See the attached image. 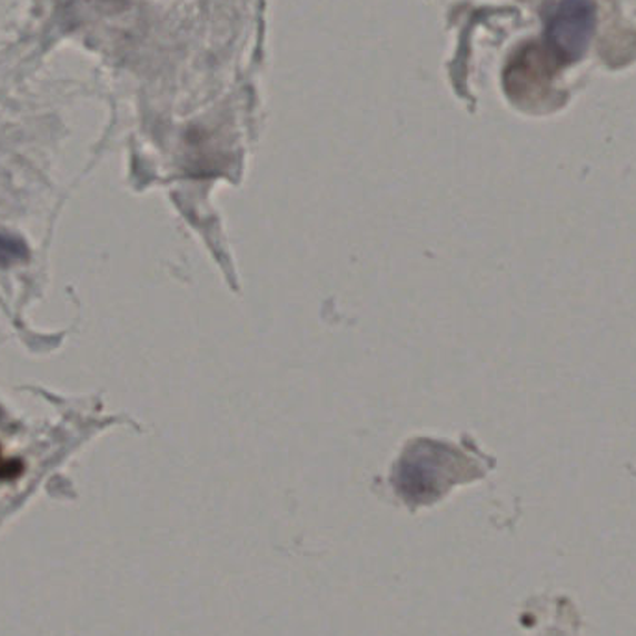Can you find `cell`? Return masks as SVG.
Returning <instances> with one entry per match:
<instances>
[{"instance_id": "obj_1", "label": "cell", "mask_w": 636, "mask_h": 636, "mask_svg": "<svg viewBox=\"0 0 636 636\" xmlns=\"http://www.w3.org/2000/svg\"><path fill=\"white\" fill-rule=\"evenodd\" d=\"M596 29V7L592 0H560L547 24V43L563 62L583 57Z\"/></svg>"}, {"instance_id": "obj_2", "label": "cell", "mask_w": 636, "mask_h": 636, "mask_svg": "<svg viewBox=\"0 0 636 636\" xmlns=\"http://www.w3.org/2000/svg\"><path fill=\"white\" fill-rule=\"evenodd\" d=\"M30 257V251L24 246L23 240L13 239L8 235H0V265H16V262H24Z\"/></svg>"}, {"instance_id": "obj_3", "label": "cell", "mask_w": 636, "mask_h": 636, "mask_svg": "<svg viewBox=\"0 0 636 636\" xmlns=\"http://www.w3.org/2000/svg\"><path fill=\"white\" fill-rule=\"evenodd\" d=\"M23 461L18 458H8L0 447V483H12L23 475Z\"/></svg>"}, {"instance_id": "obj_4", "label": "cell", "mask_w": 636, "mask_h": 636, "mask_svg": "<svg viewBox=\"0 0 636 636\" xmlns=\"http://www.w3.org/2000/svg\"><path fill=\"white\" fill-rule=\"evenodd\" d=\"M0 419H2V409H0Z\"/></svg>"}]
</instances>
